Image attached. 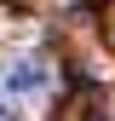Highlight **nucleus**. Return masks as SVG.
<instances>
[{"label":"nucleus","mask_w":115,"mask_h":121,"mask_svg":"<svg viewBox=\"0 0 115 121\" xmlns=\"http://www.w3.org/2000/svg\"><path fill=\"white\" fill-rule=\"evenodd\" d=\"M40 86H46V64H40V58H17V64L0 75V92L6 98H35Z\"/></svg>","instance_id":"nucleus-1"},{"label":"nucleus","mask_w":115,"mask_h":121,"mask_svg":"<svg viewBox=\"0 0 115 121\" xmlns=\"http://www.w3.org/2000/svg\"><path fill=\"white\" fill-rule=\"evenodd\" d=\"M0 121H6V115H0Z\"/></svg>","instance_id":"nucleus-2"}]
</instances>
